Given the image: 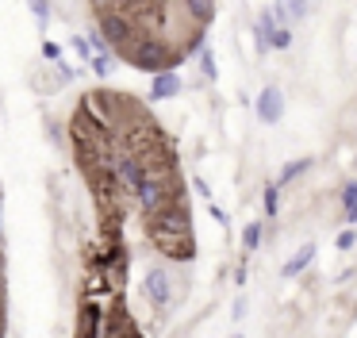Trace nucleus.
<instances>
[{
  "label": "nucleus",
  "mask_w": 357,
  "mask_h": 338,
  "mask_svg": "<svg viewBox=\"0 0 357 338\" xmlns=\"http://www.w3.org/2000/svg\"><path fill=\"white\" fill-rule=\"evenodd\" d=\"M146 235L165 258L173 261H192L196 242H192V215H188V200L177 196L162 207V212L146 215Z\"/></svg>",
  "instance_id": "f257e3e1"
},
{
  "label": "nucleus",
  "mask_w": 357,
  "mask_h": 338,
  "mask_svg": "<svg viewBox=\"0 0 357 338\" xmlns=\"http://www.w3.org/2000/svg\"><path fill=\"white\" fill-rule=\"evenodd\" d=\"M131 196H135V204H139L142 215L162 212L169 200L185 196V189H181V181H177V166H150L146 177H142V184L131 192Z\"/></svg>",
  "instance_id": "f03ea898"
},
{
  "label": "nucleus",
  "mask_w": 357,
  "mask_h": 338,
  "mask_svg": "<svg viewBox=\"0 0 357 338\" xmlns=\"http://www.w3.org/2000/svg\"><path fill=\"white\" fill-rule=\"evenodd\" d=\"M123 58L131 61L135 69H142V73H162V69H177V61L185 58L181 50H173L169 43H165L162 35H150V31H139V35L127 43Z\"/></svg>",
  "instance_id": "7ed1b4c3"
},
{
  "label": "nucleus",
  "mask_w": 357,
  "mask_h": 338,
  "mask_svg": "<svg viewBox=\"0 0 357 338\" xmlns=\"http://www.w3.org/2000/svg\"><path fill=\"white\" fill-rule=\"evenodd\" d=\"M96 31L104 35L108 50H119V54H123L127 43L139 35V23H135L127 12H119V8H104V12H96Z\"/></svg>",
  "instance_id": "20e7f679"
},
{
  "label": "nucleus",
  "mask_w": 357,
  "mask_h": 338,
  "mask_svg": "<svg viewBox=\"0 0 357 338\" xmlns=\"http://www.w3.org/2000/svg\"><path fill=\"white\" fill-rule=\"evenodd\" d=\"M116 158H112V169H116V181L123 192H135L142 184V177H146V161L139 158V154H123V150H112Z\"/></svg>",
  "instance_id": "39448f33"
},
{
  "label": "nucleus",
  "mask_w": 357,
  "mask_h": 338,
  "mask_svg": "<svg viewBox=\"0 0 357 338\" xmlns=\"http://www.w3.org/2000/svg\"><path fill=\"white\" fill-rule=\"evenodd\" d=\"M142 292H146V300L154 307H169L173 304V273L165 265L146 269V277H142Z\"/></svg>",
  "instance_id": "423d86ee"
},
{
  "label": "nucleus",
  "mask_w": 357,
  "mask_h": 338,
  "mask_svg": "<svg viewBox=\"0 0 357 338\" xmlns=\"http://www.w3.org/2000/svg\"><path fill=\"white\" fill-rule=\"evenodd\" d=\"M116 8L131 15L139 23V31H154V23H162L165 0H116Z\"/></svg>",
  "instance_id": "0eeeda50"
},
{
  "label": "nucleus",
  "mask_w": 357,
  "mask_h": 338,
  "mask_svg": "<svg viewBox=\"0 0 357 338\" xmlns=\"http://www.w3.org/2000/svg\"><path fill=\"white\" fill-rule=\"evenodd\" d=\"M254 112H257V119H261V123H280V119H284V92H280L277 84L261 89V92H257V100H254Z\"/></svg>",
  "instance_id": "6e6552de"
},
{
  "label": "nucleus",
  "mask_w": 357,
  "mask_h": 338,
  "mask_svg": "<svg viewBox=\"0 0 357 338\" xmlns=\"http://www.w3.org/2000/svg\"><path fill=\"white\" fill-rule=\"evenodd\" d=\"M100 330H104V307L96 300H85L77 319V338H100Z\"/></svg>",
  "instance_id": "1a4fd4ad"
},
{
  "label": "nucleus",
  "mask_w": 357,
  "mask_h": 338,
  "mask_svg": "<svg viewBox=\"0 0 357 338\" xmlns=\"http://www.w3.org/2000/svg\"><path fill=\"white\" fill-rule=\"evenodd\" d=\"M177 92H181V73H177V69H162V73H154L150 100H173Z\"/></svg>",
  "instance_id": "9d476101"
},
{
  "label": "nucleus",
  "mask_w": 357,
  "mask_h": 338,
  "mask_svg": "<svg viewBox=\"0 0 357 338\" xmlns=\"http://www.w3.org/2000/svg\"><path fill=\"white\" fill-rule=\"evenodd\" d=\"M311 261H315V242H307V246H300V250L292 254V258L284 261V277H300L303 269L311 265Z\"/></svg>",
  "instance_id": "9b49d317"
},
{
  "label": "nucleus",
  "mask_w": 357,
  "mask_h": 338,
  "mask_svg": "<svg viewBox=\"0 0 357 338\" xmlns=\"http://www.w3.org/2000/svg\"><path fill=\"white\" fill-rule=\"evenodd\" d=\"M269 31H273V12L265 8V12L257 15V23H254V46H257V54H269Z\"/></svg>",
  "instance_id": "f8f14e48"
},
{
  "label": "nucleus",
  "mask_w": 357,
  "mask_h": 338,
  "mask_svg": "<svg viewBox=\"0 0 357 338\" xmlns=\"http://www.w3.org/2000/svg\"><path fill=\"white\" fill-rule=\"evenodd\" d=\"M292 46V23L273 15V31H269V50H288Z\"/></svg>",
  "instance_id": "ddd939ff"
},
{
  "label": "nucleus",
  "mask_w": 357,
  "mask_h": 338,
  "mask_svg": "<svg viewBox=\"0 0 357 338\" xmlns=\"http://www.w3.org/2000/svg\"><path fill=\"white\" fill-rule=\"evenodd\" d=\"M89 69H93L96 77H112V69H116V50H96V54H89Z\"/></svg>",
  "instance_id": "4468645a"
},
{
  "label": "nucleus",
  "mask_w": 357,
  "mask_h": 338,
  "mask_svg": "<svg viewBox=\"0 0 357 338\" xmlns=\"http://www.w3.org/2000/svg\"><path fill=\"white\" fill-rule=\"evenodd\" d=\"M342 212H346V223L349 227H357V181H346L342 184Z\"/></svg>",
  "instance_id": "2eb2a0df"
},
{
  "label": "nucleus",
  "mask_w": 357,
  "mask_h": 338,
  "mask_svg": "<svg viewBox=\"0 0 357 338\" xmlns=\"http://www.w3.org/2000/svg\"><path fill=\"white\" fill-rule=\"evenodd\" d=\"M307 169H311V158H296V161H288V166L280 169L277 184H280V189H284V184H292L296 177H300V173H307Z\"/></svg>",
  "instance_id": "dca6fc26"
},
{
  "label": "nucleus",
  "mask_w": 357,
  "mask_h": 338,
  "mask_svg": "<svg viewBox=\"0 0 357 338\" xmlns=\"http://www.w3.org/2000/svg\"><path fill=\"white\" fill-rule=\"evenodd\" d=\"M261 238H265V227L261 223H246V227H242V250H257V246H261Z\"/></svg>",
  "instance_id": "f3484780"
},
{
  "label": "nucleus",
  "mask_w": 357,
  "mask_h": 338,
  "mask_svg": "<svg viewBox=\"0 0 357 338\" xmlns=\"http://www.w3.org/2000/svg\"><path fill=\"white\" fill-rule=\"evenodd\" d=\"M196 54H200V73L208 77V81H215V77H219V66H215V50H211V46L204 43V46H200V50H196Z\"/></svg>",
  "instance_id": "a211bd4d"
},
{
  "label": "nucleus",
  "mask_w": 357,
  "mask_h": 338,
  "mask_svg": "<svg viewBox=\"0 0 357 338\" xmlns=\"http://www.w3.org/2000/svg\"><path fill=\"white\" fill-rule=\"evenodd\" d=\"M277 4L280 8H284V15H288V20H303V15H307L311 12V0H277Z\"/></svg>",
  "instance_id": "6ab92c4d"
},
{
  "label": "nucleus",
  "mask_w": 357,
  "mask_h": 338,
  "mask_svg": "<svg viewBox=\"0 0 357 338\" xmlns=\"http://www.w3.org/2000/svg\"><path fill=\"white\" fill-rule=\"evenodd\" d=\"M27 8H31L39 31H47V23H50V0H27Z\"/></svg>",
  "instance_id": "aec40b11"
},
{
  "label": "nucleus",
  "mask_w": 357,
  "mask_h": 338,
  "mask_svg": "<svg viewBox=\"0 0 357 338\" xmlns=\"http://www.w3.org/2000/svg\"><path fill=\"white\" fill-rule=\"evenodd\" d=\"M265 215H277L280 212V184L273 181V184H265Z\"/></svg>",
  "instance_id": "412c9836"
},
{
  "label": "nucleus",
  "mask_w": 357,
  "mask_h": 338,
  "mask_svg": "<svg viewBox=\"0 0 357 338\" xmlns=\"http://www.w3.org/2000/svg\"><path fill=\"white\" fill-rule=\"evenodd\" d=\"M334 246H338V250H354V246H357V230H354V227H346L338 238H334Z\"/></svg>",
  "instance_id": "4be33fe9"
},
{
  "label": "nucleus",
  "mask_w": 357,
  "mask_h": 338,
  "mask_svg": "<svg viewBox=\"0 0 357 338\" xmlns=\"http://www.w3.org/2000/svg\"><path fill=\"white\" fill-rule=\"evenodd\" d=\"M70 46H73V50H77V54H81V58H85V61H89V54H93V50H89V38L73 35V38H70Z\"/></svg>",
  "instance_id": "5701e85b"
},
{
  "label": "nucleus",
  "mask_w": 357,
  "mask_h": 338,
  "mask_svg": "<svg viewBox=\"0 0 357 338\" xmlns=\"http://www.w3.org/2000/svg\"><path fill=\"white\" fill-rule=\"evenodd\" d=\"M89 50H108V43H104V35H100V31H89Z\"/></svg>",
  "instance_id": "b1692460"
},
{
  "label": "nucleus",
  "mask_w": 357,
  "mask_h": 338,
  "mask_svg": "<svg viewBox=\"0 0 357 338\" xmlns=\"http://www.w3.org/2000/svg\"><path fill=\"white\" fill-rule=\"evenodd\" d=\"M43 58L58 61V58H62V46H58V43H43Z\"/></svg>",
  "instance_id": "393cba45"
},
{
  "label": "nucleus",
  "mask_w": 357,
  "mask_h": 338,
  "mask_svg": "<svg viewBox=\"0 0 357 338\" xmlns=\"http://www.w3.org/2000/svg\"><path fill=\"white\" fill-rule=\"evenodd\" d=\"M231 338H242V335H231Z\"/></svg>",
  "instance_id": "a878e982"
},
{
  "label": "nucleus",
  "mask_w": 357,
  "mask_h": 338,
  "mask_svg": "<svg viewBox=\"0 0 357 338\" xmlns=\"http://www.w3.org/2000/svg\"><path fill=\"white\" fill-rule=\"evenodd\" d=\"M354 169H357V161H354Z\"/></svg>",
  "instance_id": "bb28decb"
}]
</instances>
